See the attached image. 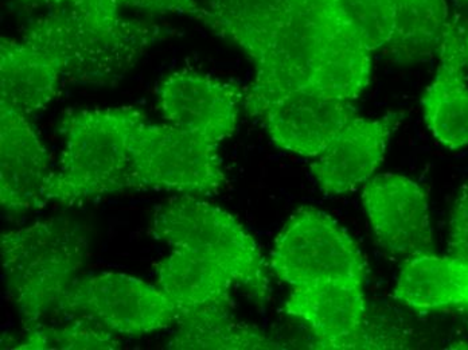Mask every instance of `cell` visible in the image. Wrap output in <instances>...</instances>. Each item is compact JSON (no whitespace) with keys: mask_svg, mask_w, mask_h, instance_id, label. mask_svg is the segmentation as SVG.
Wrapping results in <instances>:
<instances>
[{"mask_svg":"<svg viewBox=\"0 0 468 350\" xmlns=\"http://www.w3.org/2000/svg\"><path fill=\"white\" fill-rule=\"evenodd\" d=\"M199 21L255 64L244 99L250 116L275 96L307 88L328 41L353 26L342 0H209Z\"/></svg>","mask_w":468,"mask_h":350,"instance_id":"cell-1","label":"cell"},{"mask_svg":"<svg viewBox=\"0 0 468 350\" xmlns=\"http://www.w3.org/2000/svg\"><path fill=\"white\" fill-rule=\"evenodd\" d=\"M88 247L81 226L65 217L3 233V278L25 332L67 320L65 301L87 263Z\"/></svg>","mask_w":468,"mask_h":350,"instance_id":"cell-2","label":"cell"},{"mask_svg":"<svg viewBox=\"0 0 468 350\" xmlns=\"http://www.w3.org/2000/svg\"><path fill=\"white\" fill-rule=\"evenodd\" d=\"M133 107L74 111L64 118L65 147L58 172L48 181V202L69 205L131 190V139L144 123Z\"/></svg>","mask_w":468,"mask_h":350,"instance_id":"cell-3","label":"cell"},{"mask_svg":"<svg viewBox=\"0 0 468 350\" xmlns=\"http://www.w3.org/2000/svg\"><path fill=\"white\" fill-rule=\"evenodd\" d=\"M168 33L167 28L150 22L124 33H107L67 11H51L31 22L22 38L47 51L64 79L104 85L124 75L145 51L167 38Z\"/></svg>","mask_w":468,"mask_h":350,"instance_id":"cell-4","label":"cell"},{"mask_svg":"<svg viewBox=\"0 0 468 350\" xmlns=\"http://www.w3.org/2000/svg\"><path fill=\"white\" fill-rule=\"evenodd\" d=\"M151 232L173 249L193 250L221 261L250 297L260 303L268 301L270 281L261 250L227 210L194 196H179L159 205Z\"/></svg>","mask_w":468,"mask_h":350,"instance_id":"cell-5","label":"cell"},{"mask_svg":"<svg viewBox=\"0 0 468 350\" xmlns=\"http://www.w3.org/2000/svg\"><path fill=\"white\" fill-rule=\"evenodd\" d=\"M131 190L216 195L228 185L218 144L171 124L139 125L131 139Z\"/></svg>","mask_w":468,"mask_h":350,"instance_id":"cell-6","label":"cell"},{"mask_svg":"<svg viewBox=\"0 0 468 350\" xmlns=\"http://www.w3.org/2000/svg\"><path fill=\"white\" fill-rule=\"evenodd\" d=\"M271 267L291 287L324 281L365 283L367 261L349 233L314 207L296 212L276 238Z\"/></svg>","mask_w":468,"mask_h":350,"instance_id":"cell-7","label":"cell"},{"mask_svg":"<svg viewBox=\"0 0 468 350\" xmlns=\"http://www.w3.org/2000/svg\"><path fill=\"white\" fill-rule=\"evenodd\" d=\"M88 318L115 334H151L178 321L173 302L158 286L122 272L77 279L65 301V318Z\"/></svg>","mask_w":468,"mask_h":350,"instance_id":"cell-8","label":"cell"},{"mask_svg":"<svg viewBox=\"0 0 468 350\" xmlns=\"http://www.w3.org/2000/svg\"><path fill=\"white\" fill-rule=\"evenodd\" d=\"M356 116L351 101L302 88L265 101L252 118L261 121L279 149L316 158Z\"/></svg>","mask_w":468,"mask_h":350,"instance_id":"cell-9","label":"cell"},{"mask_svg":"<svg viewBox=\"0 0 468 350\" xmlns=\"http://www.w3.org/2000/svg\"><path fill=\"white\" fill-rule=\"evenodd\" d=\"M244 99L237 85L185 69L165 77L158 108L167 124L218 144L236 131Z\"/></svg>","mask_w":468,"mask_h":350,"instance_id":"cell-10","label":"cell"},{"mask_svg":"<svg viewBox=\"0 0 468 350\" xmlns=\"http://www.w3.org/2000/svg\"><path fill=\"white\" fill-rule=\"evenodd\" d=\"M362 201L384 249L407 259L433 252L430 202L418 182L392 173L373 176L365 184Z\"/></svg>","mask_w":468,"mask_h":350,"instance_id":"cell-11","label":"cell"},{"mask_svg":"<svg viewBox=\"0 0 468 350\" xmlns=\"http://www.w3.org/2000/svg\"><path fill=\"white\" fill-rule=\"evenodd\" d=\"M50 158L27 116L0 102V202L7 213L42 209Z\"/></svg>","mask_w":468,"mask_h":350,"instance_id":"cell-12","label":"cell"},{"mask_svg":"<svg viewBox=\"0 0 468 350\" xmlns=\"http://www.w3.org/2000/svg\"><path fill=\"white\" fill-rule=\"evenodd\" d=\"M364 284L324 281L293 287L285 313L304 321L321 349L367 348Z\"/></svg>","mask_w":468,"mask_h":350,"instance_id":"cell-13","label":"cell"},{"mask_svg":"<svg viewBox=\"0 0 468 350\" xmlns=\"http://www.w3.org/2000/svg\"><path fill=\"white\" fill-rule=\"evenodd\" d=\"M399 121V113L379 119H351L311 164V173L322 192L346 195L367 184L384 161Z\"/></svg>","mask_w":468,"mask_h":350,"instance_id":"cell-14","label":"cell"},{"mask_svg":"<svg viewBox=\"0 0 468 350\" xmlns=\"http://www.w3.org/2000/svg\"><path fill=\"white\" fill-rule=\"evenodd\" d=\"M234 283L239 281L229 267L193 250L173 249L156 264V286L173 302L178 321L205 313L230 312Z\"/></svg>","mask_w":468,"mask_h":350,"instance_id":"cell-15","label":"cell"},{"mask_svg":"<svg viewBox=\"0 0 468 350\" xmlns=\"http://www.w3.org/2000/svg\"><path fill=\"white\" fill-rule=\"evenodd\" d=\"M439 58L435 79L421 98L425 123L447 149H464L468 147V85L458 21H451Z\"/></svg>","mask_w":468,"mask_h":350,"instance_id":"cell-16","label":"cell"},{"mask_svg":"<svg viewBox=\"0 0 468 350\" xmlns=\"http://www.w3.org/2000/svg\"><path fill=\"white\" fill-rule=\"evenodd\" d=\"M62 70L53 58L26 39L2 38L0 102L24 115L41 112L58 96Z\"/></svg>","mask_w":468,"mask_h":350,"instance_id":"cell-17","label":"cell"},{"mask_svg":"<svg viewBox=\"0 0 468 350\" xmlns=\"http://www.w3.org/2000/svg\"><path fill=\"white\" fill-rule=\"evenodd\" d=\"M393 297L410 309H468V259L433 252L408 258Z\"/></svg>","mask_w":468,"mask_h":350,"instance_id":"cell-18","label":"cell"},{"mask_svg":"<svg viewBox=\"0 0 468 350\" xmlns=\"http://www.w3.org/2000/svg\"><path fill=\"white\" fill-rule=\"evenodd\" d=\"M370 53L353 26L345 28L324 47L307 88L341 101H356L369 85Z\"/></svg>","mask_w":468,"mask_h":350,"instance_id":"cell-19","label":"cell"},{"mask_svg":"<svg viewBox=\"0 0 468 350\" xmlns=\"http://www.w3.org/2000/svg\"><path fill=\"white\" fill-rule=\"evenodd\" d=\"M389 50L399 61H420L441 51L451 25L447 0H395Z\"/></svg>","mask_w":468,"mask_h":350,"instance_id":"cell-20","label":"cell"},{"mask_svg":"<svg viewBox=\"0 0 468 350\" xmlns=\"http://www.w3.org/2000/svg\"><path fill=\"white\" fill-rule=\"evenodd\" d=\"M168 341L174 350H256L281 349L256 327L233 320L230 312L205 313L184 318Z\"/></svg>","mask_w":468,"mask_h":350,"instance_id":"cell-21","label":"cell"},{"mask_svg":"<svg viewBox=\"0 0 468 350\" xmlns=\"http://www.w3.org/2000/svg\"><path fill=\"white\" fill-rule=\"evenodd\" d=\"M120 343L115 333L88 318L77 317L67 323H48L26 330L16 349L25 350H113Z\"/></svg>","mask_w":468,"mask_h":350,"instance_id":"cell-22","label":"cell"},{"mask_svg":"<svg viewBox=\"0 0 468 350\" xmlns=\"http://www.w3.org/2000/svg\"><path fill=\"white\" fill-rule=\"evenodd\" d=\"M356 36L370 51L389 45L395 30V0H342Z\"/></svg>","mask_w":468,"mask_h":350,"instance_id":"cell-23","label":"cell"},{"mask_svg":"<svg viewBox=\"0 0 468 350\" xmlns=\"http://www.w3.org/2000/svg\"><path fill=\"white\" fill-rule=\"evenodd\" d=\"M26 7H45L50 11H67L97 30L124 33L138 27L143 21L122 18V7L115 0H16Z\"/></svg>","mask_w":468,"mask_h":350,"instance_id":"cell-24","label":"cell"},{"mask_svg":"<svg viewBox=\"0 0 468 350\" xmlns=\"http://www.w3.org/2000/svg\"><path fill=\"white\" fill-rule=\"evenodd\" d=\"M448 250L450 255L468 259V182L459 192L451 212Z\"/></svg>","mask_w":468,"mask_h":350,"instance_id":"cell-25","label":"cell"},{"mask_svg":"<svg viewBox=\"0 0 468 350\" xmlns=\"http://www.w3.org/2000/svg\"><path fill=\"white\" fill-rule=\"evenodd\" d=\"M459 28H461L462 53H463L464 64L468 69V26L459 24Z\"/></svg>","mask_w":468,"mask_h":350,"instance_id":"cell-26","label":"cell"},{"mask_svg":"<svg viewBox=\"0 0 468 350\" xmlns=\"http://www.w3.org/2000/svg\"><path fill=\"white\" fill-rule=\"evenodd\" d=\"M463 2H466V3H468V0H463Z\"/></svg>","mask_w":468,"mask_h":350,"instance_id":"cell-27","label":"cell"}]
</instances>
